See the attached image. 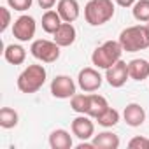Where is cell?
<instances>
[{
	"label": "cell",
	"mask_w": 149,
	"mask_h": 149,
	"mask_svg": "<svg viewBox=\"0 0 149 149\" xmlns=\"http://www.w3.org/2000/svg\"><path fill=\"white\" fill-rule=\"evenodd\" d=\"M128 147L130 149H149V139L137 135L128 142Z\"/></svg>",
	"instance_id": "cell-25"
},
{
	"label": "cell",
	"mask_w": 149,
	"mask_h": 149,
	"mask_svg": "<svg viewBox=\"0 0 149 149\" xmlns=\"http://www.w3.org/2000/svg\"><path fill=\"white\" fill-rule=\"evenodd\" d=\"M37 4H39V7H40V9L49 11V9H53V7L58 4V0H37Z\"/></svg>",
	"instance_id": "cell-27"
},
{
	"label": "cell",
	"mask_w": 149,
	"mask_h": 149,
	"mask_svg": "<svg viewBox=\"0 0 149 149\" xmlns=\"http://www.w3.org/2000/svg\"><path fill=\"white\" fill-rule=\"evenodd\" d=\"M35 30H37V23H35V19H33L32 16H28V14H21V16L13 23V35H14V39H18L19 42L33 40Z\"/></svg>",
	"instance_id": "cell-6"
},
{
	"label": "cell",
	"mask_w": 149,
	"mask_h": 149,
	"mask_svg": "<svg viewBox=\"0 0 149 149\" xmlns=\"http://www.w3.org/2000/svg\"><path fill=\"white\" fill-rule=\"evenodd\" d=\"M30 53L35 60L42 63H54L60 58V46L54 40L47 39H37L30 46Z\"/></svg>",
	"instance_id": "cell-5"
},
{
	"label": "cell",
	"mask_w": 149,
	"mask_h": 149,
	"mask_svg": "<svg viewBox=\"0 0 149 149\" xmlns=\"http://www.w3.org/2000/svg\"><path fill=\"white\" fill-rule=\"evenodd\" d=\"M147 28H149V21H147Z\"/></svg>",
	"instance_id": "cell-30"
},
{
	"label": "cell",
	"mask_w": 149,
	"mask_h": 149,
	"mask_svg": "<svg viewBox=\"0 0 149 149\" xmlns=\"http://www.w3.org/2000/svg\"><path fill=\"white\" fill-rule=\"evenodd\" d=\"M147 81H149V79H147Z\"/></svg>",
	"instance_id": "cell-31"
},
{
	"label": "cell",
	"mask_w": 149,
	"mask_h": 149,
	"mask_svg": "<svg viewBox=\"0 0 149 149\" xmlns=\"http://www.w3.org/2000/svg\"><path fill=\"white\" fill-rule=\"evenodd\" d=\"M119 112L114 109V107H109L104 114H100L98 118H97V121H98V125L100 126H104V128H112V126H116L118 123H119Z\"/></svg>",
	"instance_id": "cell-22"
},
{
	"label": "cell",
	"mask_w": 149,
	"mask_h": 149,
	"mask_svg": "<svg viewBox=\"0 0 149 149\" xmlns=\"http://www.w3.org/2000/svg\"><path fill=\"white\" fill-rule=\"evenodd\" d=\"M123 119L126 121L128 126L139 128V126H142L144 121H146V111H144V107H142L140 104L132 102V104H128V105L125 107V111H123Z\"/></svg>",
	"instance_id": "cell-13"
},
{
	"label": "cell",
	"mask_w": 149,
	"mask_h": 149,
	"mask_svg": "<svg viewBox=\"0 0 149 149\" xmlns=\"http://www.w3.org/2000/svg\"><path fill=\"white\" fill-rule=\"evenodd\" d=\"M109 102L105 97L97 95V93H90V109H88V116H91L93 119H97L100 114H104L109 109Z\"/></svg>",
	"instance_id": "cell-18"
},
{
	"label": "cell",
	"mask_w": 149,
	"mask_h": 149,
	"mask_svg": "<svg viewBox=\"0 0 149 149\" xmlns=\"http://www.w3.org/2000/svg\"><path fill=\"white\" fill-rule=\"evenodd\" d=\"M0 14H2V25H0V32H6L11 25V11L7 7H0Z\"/></svg>",
	"instance_id": "cell-26"
},
{
	"label": "cell",
	"mask_w": 149,
	"mask_h": 149,
	"mask_svg": "<svg viewBox=\"0 0 149 149\" xmlns=\"http://www.w3.org/2000/svg\"><path fill=\"white\" fill-rule=\"evenodd\" d=\"M130 79V72H128V63L119 60L116 61L112 67H109L105 70V81L109 83V86L112 88H121L126 84V81Z\"/></svg>",
	"instance_id": "cell-9"
},
{
	"label": "cell",
	"mask_w": 149,
	"mask_h": 149,
	"mask_svg": "<svg viewBox=\"0 0 149 149\" xmlns=\"http://www.w3.org/2000/svg\"><path fill=\"white\" fill-rule=\"evenodd\" d=\"M19 121V116L14 109L11 107H2L0 109V126H2L4 130H11L18 125Z\"/></svg>",
	"instance_id": "cell-21"
},
{
	"label": "cell",
	"mask_w": 149,
	"mask_h": 149,
	"mask_svg": "<svg viewBox=\"0 0 149 149\" xmlns=\"http://www.w3.org/2000/svg\"><path fill=\"white\" fill-rule=\"evenodd\" d=\"M116 2L112 0H90L84 6V19L91 26H102L114 18Z\"/></svg>",
	"instance_id": "cell-2"
},
{
	"label": "cell",
	"mask_w": 149,
	"mask_h": 149,
	"mask_svg": "<svg viewBox=\"0 0 149 149\" xmlns=\"http://www.w3.org/2000/svg\"><path fill=\"white\" fill-rule=\"evenodd\" d=\"M128 72H130V79L133 81L149 79V61L144 58H133L132 61H128Z\"/></svg>",
	"instance_id": "cell-14"
},
{
	"label": "cell",
	"mask_w": 149,
	"mask_h": 149,
	"mask_svg": "<svg viewBox=\"0 0 149 149\" xmlns=\"http://www.w3.org/2000/svg\"><path fill=\"white\" fill-rule=\"evenodd\" d=\"M76 90H77V84L74 83V79L70 76H56L53 81H51V95L54 98H60V100H65V98H72L76 95Z\"/></svg>",
	"instance_id": "cell-8"
},
{
	"label": "cell",
	"mask_w": 149,
	"mask_h": 149,
	"mask_svg": "<svg viewBox=\"0 0 149 149\" xmlns=\"http://www.w3.org/2000/svg\"><path fill=\"white\" fill-rule=\"evenodd\" d=\"M61 23H63V19H61V16L58 14V11L49 9V11H46V13L42 14V30H44L46 33H49V35H53V33L60 28Z\"/></svg>",
	"instance_id": "cell-19"
},
{
	"label": "cell",
	"mask_w": 149,
	"mask_h": 149,
	"mask_svg": "<svg viewBox=\"0 0 149 149\" xmlns=\"http://www.w3.org/2000/svg\"><path fill=\"white\" fill-rule=\"evenodd\" d=\"M32 4H33V0H7V6H9L11 9L18 11V13L28 11V9L32 7Z\"/></svg>",
	"instance_id": "cell-24"
},
{
	"label": "cell",
	"mask_w": 149,
	"mask_h": 149,
	"mask_svg": "<svg viewBox=\"0 0 149 149\" xmlns=\"http://www.w3.org/2000/svg\"><path fill=\"white\" fill-rule=\"evenodd\" d=\"M91 142L95 149H118L119 147V137L112 132H100L98 135H93Z\"/></svg>",
	"instance_id": "cell-16"
},
{
	"label": "cell",
	"mask_w": 149,
	"mask_h": 149,
	"mask_svg": "<svg viewBox=\"0 0 149 149\" xmlns=\"http://www.w3.org/2000/svg\"><path fill=\"white\" fill-rule=\"evenodd\" d=\"M72 135L63 130V128H58V130H53L49 133V146L51 149H70L72 147Z\"/></svg>",
	"instance_id": "cell-15"
},
{
	"label": "cell",
	"mask_w": 149,
	"mask_h": 149,
	"mask_svg": "<svg viewBox=\"0 0 149 149\" xmlns=\"http://www.w3.org/2000/svg\"><path fill=\"white\" fill-rule=\"evenodd\" d=\"M4 58L11 65H21L26 60V51L21 44H7L4 49Z\"/></svg>",
	"instance_id": "cell-17"
},
{
	"label": "cell",
	"mask_w": 149,
	"mask_h": 149,
	"mask_svg": "<svg viewBox=\"0 0 149 149\" xmlns=\"http://www.w3.org/2000/svg\"><path fill=\"white\" fill-rule=\"evenodd\" d=\"M91 119L93 118L88 116V114H79L77 118L72 119V125H70L72 133L76 135L79 140H90V139H93V135H95V125H93Z\"/></svg>",
	"instance_id": "cell-10"
},
{
	"label": "cell",
	"mask_w": 149,
	"mask_h": 149,
	"mask_svg": "<svg viewBox=\"0 0 149 149\" xmlns=\"http://www.w3.org/2000/svg\"><path fill=\"white\" fill-rule=\"evenodd\" d=\"M46 77H47V72L44 68V65H28L19 76H18V81H16V86L21 93H26V95H32V93H37L44 83H46Z\"/></svg>",
	"instance_id": "cell-3"
},
{
	"label": "cell",
	"mask_w": 149,
	"mask_h": 149,
	"mask_svg": "<svg viewBox=\"0 0 149 149\" xmlns=\"http://www.w3.org/2000/svg\"><path fill=\"white\" fill-rule=\"evenodd\" d=\"M56 11L65 23H74L81 14V6L77 0H58Z\"/></svg>",
	"instance_id": "cell-12"
},
{
	"label": "cell",
	"mask_w": 149,
	"mask_h": 149,
	"mask_svg": "<svg viewBox=\"0 0 149 149\" xmlns=\"http://www.w3.org/2000/svg\"><path fill=\"white\" fill-rule=\"evenodd\" d=\"M77 39V32H76V26L72 23H61L60 28L53 33V40L60 46V47H70Z\"/></svg>",
	"instance_id": "cell-11"
},
{
	"label": "cell",
	"mask_w": 149,
	"mask_h": 149,
	"mask_svg": "<svg viewBox=\"0 0 149 149\" xmlns=\"http://www.w3.org/2000/svg\"><path fill=\"white\" fill-rule=\"evenodd\" d=\"M123 46L119 44V40H105L102 46H98L93 54H91V63L97 68L107 70L109 67H112L116 61L121 60L123 54Z\"/></svg>",
	"instance_id": "cell-4"
},
{
	"label": "cell",
	"mask_w": 149,
	"mask_h": 149,
	"mask_svg": "<svg viewBox=\"0 0 149 149\" xmlns=\"http://www.w3.org/2000/svg\"><path fill=\"white\" fill-rule=\"evenodd\" d=\"M70 107L77 114H88L90 109V93H76L70 98Z\"/></svg>",
	"instance_id": "cell-20"
},
{
	"label": "cell",
	"mask_w": 149,
	"mask_h": 149,
	"mask_svg": "<svg viewBox=\"0 0 149 149\" xmlns=\"http://www.w3.org/2000/svg\"><path fill=\"white\" fill-rule=\"evenodd\" d=\"M114 2L119 7H133V4L137 2V0H114Z\"/></svg>",
	"instance_id": "cell-28"
},
{
	"label": "cell",
	"mask_w": 149,
	"mask_h": 149,
	"mask_svg": "<svg viewBox=\"0 0 149 149\" xmlns=\"http://www.w3.org/2000/svg\"><path fill=\"white\" fill-rule=\"evenodd\" d=\"M104 83V77L100 76V72L97 70V67H84L79 70L77 76V86L86 91V93H93L97 91Z\"/></svg>",
	"instance_id": "cell-7"
},
{
	"label": "cell",
	"mask_w": 149,
	"mask_h": 149,
	"mask_svg": "<svg viewBox=\"0 0 149 149\" xmlns=\"http://www.w3.org/2000/svg\"><path fill=\"white\" fill-rule=\"evenodd\" d=\"M132 14L137 21L147 23L149 21V0H137L132 7Z\"/></svg>",
	"instance_id": "cell-23"
},
{
	"label": "cell",
	"mask_w": 149,
	"mask_h": 149,
	"mask_svg": "<svg viewBox=\"0 0 149 149\" xmlns=\"http://www.w3.org/2000/svg\"><path fill=\"white\" fill-rule=\"evenodd\" d=\"M119 44L126 53H137L149 47V28L147 25H133L126 26L119 33Z\"/></svg>",
	"instance_id": "cell-1"
},
{
	"label": "cell",
	"mask_w": 149,
	"mask_h": 149,
	"mask_svg": "<svg viewBox=\"0 0 149 149\" xmlns=\"http://www.w3.org/2000/svg\"><path fill=\"white\" fill-rule=\"evenodd\" d=\"M77 149H95L93 142H86V140H81V144L77 146Z\"/></svg>",
	"instance_id": "cell-29"
}]
</instances>
